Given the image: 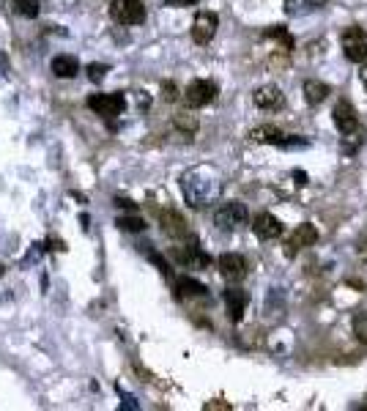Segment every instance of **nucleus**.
I'll use <instances>...</instances> for the list:
<instances>
[{
    "label": "nucleus",
    "mask_w": 367,
    "mask_h": 411,
    "mask_svg": "<svg viewBox=\"0 0 367 411\" xmlns=\"http://www.w3.org/2000/svg\"><path fill=\"white\" fill-rule=\"evenodd\" d=\"M162 93H165V102H175L178 99V88L173 83H162Z\"/></svg>",
    "instance_id": "nucleus-26"
},
{
    "label": "nucleus",
    "mask_w": 367,
    "mask_h": 411,
    "mask_svg": "<svg viewBox=\"0 0 367 411\" xmlns=\"http://www.w3.org/2000/svg\"><path fill=\"white\" fill-rule=\"evenodd\" d=\"M315 241H318V231H315V225L304 222V225H299L296 231L288 236V241H285V255H288V258H294L299 250L313 247Z\"/></svg>",
    "instance_id": "nucleus-9"
},
{
    "label": "nucleus",
    "mask_w": 367,
    "mask_h": 411,
    "mask_svg": "<svg viewBox=\"0 0 367 411\" xmlns=\"http://www.w3.org/2000/svg\"><path fill=\"white\" fill-rule=\"evenodd\" d=\"M247 302H249V296H247L242 288H227L225 291V307H227V313H230V321L239 323L242 318H244Z\"/></svg>",
    "instance_id": "nucleus-14"
},
{
    "label": "nucleus",
    "mask_w": 367,
    "mask_h": 411,
    "mask_svg": "<svg viewBox=\"0 0 367 411\" xmlns=\"http://www.w3.org/2000/svg\"><path fill=\"white\" fill-rule=\"evenodd\" d=\"M219 271H222V277L225 280H244L247 277V261L244 255H236V252H225V255H219Z\"/></svg>",
    "instance_id": "nucleus-13"
},
{
    "label": "nucleus",
    "mask_w": 367,
    "mask_h": 411,
    "mask_svg": "<svg viewBox=\"0 0 367 411\" xmlns=\"http://www.w3.org/2000/svg\"><path fill=\"white\" fill-rule=\"evenodd\" d=\"M247 222V206L239 200H227L214 212V225L219 231H236Z\"/></svg>",
    "instance_id": "nucleus-4"
},
{
    "label": "nucleus",
    "mask_w": 367,
    "mask_h": 411,
    "mask_svg": "<svg viewBox=\"0 0 367 411\" xmlns=\"http://www.w3.org/2000/svg\"><path fill=\"white\" fill-rule=\"evenodd\" d=\"M359 80H362V85H365L367 90V58L362 61V66H359Z\"/></svg>",
    "instance_id": "nucleus-28"
},
{
    "label": "nucleus",
    "mask_w": 367,
    "mask_h": 411,
    "mask_svg": "<svg viewBox=\"0 0 367 411\" xmlns=\"http://www.w3.org/2000/svg\"><path fill=\"white\" fill-rule=\"evenodd\" d=\"M252 102L261 110H282L285 108V93L277 85H261L252 93Z\"/></svg>",
    "instance_id": "nucleus-12"
},
{
    "label": "nucleus",
    "mask_w": 367,
    "mask_h": 411,
    "mask_svg": "<svg viewBox=\"0 0 367 411\" xmlns=\"http://www.w3.org/2000/svg\"><path fill=\"white\" fill-rule=\"evenodd\" d=\"M334 115V126L343 132V135H353L356 132V126H359V115H356V110H353V105L351 102H337L332 110Z\"/></svg>",
    "instance_id": "nucleus-11"
},
{
    "label": "nucleus",
    "mask_w": 367,
    "mask_h": 411,
    "mask_svg": "<svg viewBox=\"0 0 367 411\" xmlns=\"http://www.w3.org/2000/svg\"><path fill=\"white\" fill-rule=\"evenodd\" d=\"M343 53H346L351 63H362L367 58V31L356 28V25L348 28L343 33Z\"/></svg>",
    "instance_id": "nucleus-7"
},
{
    "label": "nucleus",
    "mask_w": 367,
    "mask_h": 411,
    "mask_svg": "<svg viewBox=\"0 0 367 411\" xmlns=\"http://www.w3.org/2000/svg\"><path fill=\"white\" fill-rule=\"evenodd\" d=\"M175 288H178L181 296H203V293H206V286L192 280V277H181V280L175 283Z\"/></svg>",
    "instance_id": "nucleus-19"
},
{
    "label": "nucleus",
    "mask_w": 367,
    "mask_h": 411,
    "mask_svg": "<svg viewBox=\"0 0 367 411\" xmlns=\"http://www.w3.org/2000/svg\"><path fill=\"white\" fill-rule=\"evenodd\" d=\"M359 252H362V258H367V239L362 241V244H359Z\"/></svg>",
    "instance_id": "nucleus-30"
},
{
    "label": "nucleus",
    "mask_w": 367,
    "mask_h": 411,
    "mask_svg": "<svg viewBox=\"0 0 367 411\" xmlns=\"http://www.w3.org/2000/svg\"><path fill=\"white\" fill-rule=\"evenodd\" d=\"M175 258H178V264H184V266H209V255H206V252H200V247H197V241H195V239H192V244H190V247L175 250Z\"/></svg>",
    "instance_id": "nucleus-16"
},
{
    "label": "nucleus",
    "mask_w": 367,
    "mask_h": 411,
    "mask_svg": "<svg viewBox=\"0 0 367 411\" xmlns=\"http://www.w3.org/2000/svg\"><path fill=\"white\" fill-rule=\"evenodd\" d=\"M11 6H14V11H17L19 17L25 19L38 17V0H11Z\"/></svg>",
    "instance_id": "nucleus-20"
},
{
    "label": "nucleus",
    "mask_w": 367,
    "mask_h": 411,
    "mask_svg": "<svg viewBox=\"0 0 367 411\" xmlns=\"http://www.w3.org/2000/svg\"><path fill=\"white\" fill-rule=\"evenodd\" d=\"M165 6H170V9H184V6H195L197 0H162Z\"/></svg>",
    "instance_id": "nucleus-27"
},
{
    "label": "nucleus",
    "mask_w": 367,
    "mask_h": 411,
    "mask_svg": "<svg viewBox=\"0 0 367 411\" xmlns=\"http://www.w3.org/2000/svg\"><path fill=\"white\" fill-rule=\"evenodd\" d=\"M3 271H6V269H3V264H0V277H3Z\"/></svg>",
    "instance_id": "nucleus-31"
},
{
    "label": "nucleus",
    "mask_w": 367,
    "mask_h": 411,
    "mask_svg": "<svg viewBox=\"0 0 367 411\" xmlns=\"http://www.w3.org/2000/svg\"><path fill=\"white\" fill-rule=\"evenodd\" d=\"M88 108L93 110L96 115L113 121L126 110V96L123 93H93V96H88Z\"/></svg>",
    "instance_id": "nucleus-3"
},
{
    "label": "nucleus",
    "mask_w": 367,
    "mask_h": 411,
    "mask_svg": "<svg viewBox=\"0 0 367 411\" xmlns=\"http://www.w3.org/2000/svg\"><path fill=\"white\" fill-rule=\"evenodd\" d=\"M217 28H219V17L214 11H197V17L192 22L195 44H209L211 38L217 36Z\"/></svg>",
    "instance_id": "nucleus-8"
},
{
    "label": "nucleus",
    "mask_w": 367,
    "mask_h": 411,
    "mask_svg": "<svg viewBox=\"0 0 367 411\" xmlns=\"http://www.w3.org/2000/svg\"><path fill=\"white\" fill-rule=\"evenodd\" d=\"M50 72H53L58 80H71V77L80 74V61H77L74 55H58V58H53V63H50Z\"/></svg>",
    "instance_id": "nucleus-15"
},
{
    "label": "nucleus",
    "mask_w": 367,
    "mask_h": 411,
    "mask_svg": "<svg viewBox=\"0 0 367 411\" xmlns=\"http://www.w3.org/2000/svg\"><path fill=\"white\" fill-rule=\"evenodd\" d=\"M181 192H184V200L192 209H206L222 195V176L211 165L192 167V170H187L181 176Z\"/></svg>",
    "instance_id": "nucleus-1"
},
{
    "label": "nucleus",
    "mask_w": 367,
    "mask_h": 411,
    "mask_svg": "<svg viewBox=\"0 0 367 411\" xmlns=\"http://www.w3.org/2000/svg\"><path fill=\"white\" fill-rule=\"evenodd\" d=\"M110 17L118 25H140L145 19V3L143 0H113L110 3Z\"/></svg>",
    "instance_id": "nucleus-5"
},
{
    "label": "nucleus",
    "mask_w": 367,
    "mask_h": 411,
    "mask_svg": "<svg viewBox=\"0 0 367 411\" xmlns=\"http://www.w3.org/2000/svg\"><path fill=\"white\" fill-rule=\"evenodd\" d=\"M118 228H121V231L143 233L145 231V219H140V217H121V219H118Z\"/></svg>",
    "instance_id": "nucleus-21"
},
{
    "label": "nucleus",
    "mask_w": 367,
    "mask_h": 411,
    "mask_svg": "<svg viewBox=\"0 0 367 411\" xmlns=\"http://www.w3.org/2000/svg\"><path fill=\"white\" fill-rule=\"evenodd\" d=\"M206 409H230V406H227V403H209Z\"/></svg>",
    "instance_id": "nucleus-29"
},
{
    "label": "nucleus",
    "mask_w": 367,
    "mask_h": 411,
    "mask_svg": "<svg viewBox=\"0 0 367 411\" xmlns=\"http://www.w3.org/2000/svg\"><path fill=\"white\" fill-rule=\"evenodd\" d=\"M266 36L282 41V44H285V50H294V38L288 36V31H285L282 25H277V28H269V31H266Z\"/></svg>",
    "instance_id": "nucleus-22"
},
{
    "label": "nucleus",
    "mask_w": 367,
    "mask_h": 411,
    "mask_svg": "<svg viewBox=\"0 0 367 411\" xmlns=\"http://www.w3.org/2000/svg\"><path fill=\"white\" fill-rule=\"evenodd\" d=\"M252 231L261 241H272V239H280L282 236V222L272 212H261V214L252 219Z\"/></svg>",
    "instance_id": "nucleus-10"
},
{
    "label": "nucleus",
    "mask_w": 367,
    "mask_h": 411,
    "mask_svg": "<svg viewBox=\"0 0 367 411\" xmlns=\"http://www.w3.org/2000/svg\"><path fill=\"white\" fill-rule=\"evenodd\" d=\"M326 96H329V85L326 83H318V80H307L304 83V102L307 105H321Z\"/></svg>",
    "instance_id": "nucleus-18"
},
{
    "label": "nucleus",
    "mask_w": 367,
    "mask_h": 411,
    "mask_svg": "<svg viewBox=\"0 0 367 411\" xmlns=\"http://www.w3.org/2000/svg\"><path fill=\"white\" fill-rule=\"evenodd\" d=\"M175 126L178 129H187V135H195V129H197V121H195L192 115H175Z\"/></svg>",
    "instance_id": "nucleus-25"
},
{
    "label": "nucleus",
    "mask_w": 367,
    "mask_h": 411,
    "mask_svg": "<svg viewBox=\"0 0 367 411\" xmlns=\"http://www.w3.org/2000/svg\"><path fill=\"white\" fill-rule=\"evenodd\" d=\"M159 222H162V231L167 233V236H187V219L181 214H175V212H162L159 214Z\"/></svg>",
    "instance_id": "nucleus-17"
},
{
    "label": "nucleus",
    "mask_w": 367,
    "mask_h": 411,
    "mask_svg": "<svg viewBox=\"0 0 367 411\" xmlns=\"http://www.w3.org/2000/svg\"><path fill=\"white\" fill-rule=\"evenodd\" d=\"M107 72H110V69H107L105 63H91V66H88V80H91V83H102Z\"/></svg>",
    "instance_id": "nucleus-24"
},
{
    "label": "nucleus",
    "mask_w": 367,
    "mask_h": 411,
    "mask_svg": "<svg viewBox=\"0 0 367 411\" xmlns=\"http://www.w3.org/2000/svg\"><path fill=\"white\" fill-rule=\"evenodd\" d=\"M353 335H356L359 343H367V313H359L353 318Z\"/></svg>",
    "instance_id": "nucleus-23"
},
{
    "label": "nucleus",
    "mask_w": 367,
    "mask_h": 411,
    "mask_svg": "<svg viewBox=\"0 0 367 411\" xmlns=\"http://www.w3.org/2000/svg\"><path fill=\"white\" fill-rule=\"evenodd\" d=\"M252 143H263V145H280V148H304L307 140H301L296 135H285L280 126H255L249 135H247Z\"/></svg>",
    "instance_id": "nucleus-2"
},
{
    "label": "nucleus",
    "mask_w": 367,
    "mask_h": 411,
    "mask_svg": "<svg viewBox=\"0 0 367 411\" xmlns=\"http://www.w3.org/2000/svg\"><path fill=\"white\" fill-rule=\"evenodd\" d=\"M217 99V85L211 83V80H192L187 90H184V102H187V108H206Z\"/></svg>",
    "instance_id": "nucleus-6"
}]
</instances>
